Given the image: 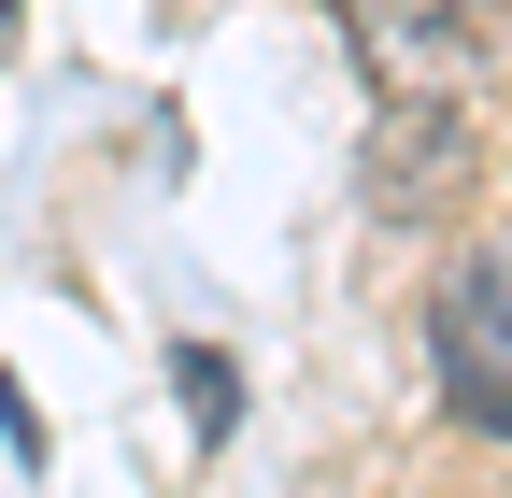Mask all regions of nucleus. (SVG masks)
Segmentation results:
<instances>
[{"instance_id":"1","label":"nucleus","mask_w":512,"mask_h":498,"mask_svg":"<svg viewBox=\"0 0 512 498\" xmlns=\"http://www.w3.org/2000/svg\"><path fill=\"white\" fill-rule=\"evenodd\" d=\"M427 356H441V399H456L484 442H512V242L456 257V285L427 299Z\"/></svg>"},{"instance_id":"2","label":"nucleus","mask_w":512,"mask_h":498,"mask_svg":"<svg viewBox=\"0 0 512 498\" xmlns=\"http://www.w3.org/2000/svg\"><path fill=\"white\" fill-rule=\"evenodd\" d=\"M356 43L384 100H456L470 57L498 43V0H356Z\"/></svg>"},{"instance_id":"3","label":"nucleus","mask_w":512,"mask_h":498,"mask_svg":"<svg viewBox=\"0 0 512 498\" xmlns=\"http://www.w3.org/2000/svg\"><path fill=\"white\" fill-rule=\"evenodd\" d=\"M456 171H470V114L456 100H384V143H370V200L384 214H427Z\"/></svg>"},{"instance_id":"4","label":"nucleus","mask_w":512,"mask_h":498,"mask_svg":"<svg viewBox=\"0 0 512 498\" xmlns=\"http://www.w3.org/2000/svg\"><path fill=\"white\" fill-rule=\"evenodd\" d=\"M0 43H15V0H0Z\"/></svg>"}]
</instances>
